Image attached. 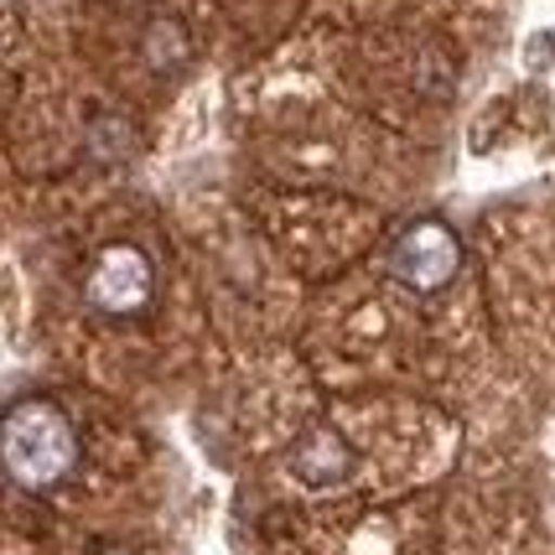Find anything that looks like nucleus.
<instances>
[{
    "mask_svg": "<svg viewBox=\"0 0 555 555\" xmlns=\"http://www.w3.org/2000/svg\"><path fill=\"white\" fill-rule=\"evenodd\" d=\"M0 462L5 478L26 493H48L78 467V431L52 400H16L0 421Z\"/></svg>",
    "mask_w": 555,
    "mask_h": 555,
    "instance_id": "1",
    "label": "nucleus"
},
{
    "mask_svg": "<svg viewBox=\"0 0 555 555\" xmlns=\"http://www.w3.org/2000/svg\"><path fill=\"white\" fill-rule=\"evenodd\" d=\"M156 296V270L145 260V249L135 244H104L94 255V266L83 275V301L99 317H135L151 307Z\"/></svg>",
    "mask_w": 555,
    "mask_h": 555,
    "instance_id": "2",
    "label": "nucleus"
},
{
    "mask_svg": "<svg viewBox=\"0 0 555 555\" xmlns=\"http://www.w3.org/2000/svg\"><path fill=\"white\" fill-rule=\"evenodd\" d=\"M389 270L411 291H441L462 270V240L441 218H421L389 244Z\"/></svg>",
    "mask_w": 555,
    "mask_h": 555,
    "instance_id": "3",
    "label": "nucleus"
},
{
    "mask_svg": "<svg viewBox=\"0 0 555 555\" xmlns=\"http://www.w3.org/2000/svg\"><path fill=\"white\" fill-rule=\"evenodd\" d=\"M353 462H359L353 447H348L333 426H312V431H301V441L291 447V473H296L307 488L343 483V478L353 473Z\"/></svg>",
    "mask_w": 555,
    "mask_h": 555,
    "instance_id": "4",
    "label": "nucleus"
},
{
    "mask_svg": "<svg viewBox=\"0 0 555 555\" xmlns=\"http://www.w3.org/2000/svg\"><path fill=\"white\" fill-rule=\"evenodd\" d=\"M141 57L151 73H177L188 57H193V37H188V26L177 22V16H156V22L145 26L141 37Z\"/></svg>",
    "mask_w": 555,
    "mask_h": 555,
    "instance_id": "5",
    "label": "nucleus"
},
{
    "mask_svg": "<svg viewBox=\"0 0 555 555\" xmlns=\"http://www.w3.org/2000/svg\"><path fill=\"white\" fill-rule=\"evenodd\" d=\"M89 151H94L99 162H120L125 151H130V125L115 120V115L94 120L89 125Z\"/></svg>",
    "mask_w": 555,
    "mask_h": 555,
    "instance_id": "6",
    "label": "nucleus"
},
{
    "mask_svg": "<svg viewBox=\"0 0 555 555\" xmlns=\"http://www.w3.org/2000/svg\"><path fill=\"white\" fill-rule=\"evenodd\" d=\"M551 52H555V37H551V31L530 37V68H545V63H551Z\"/></svg>",
    "mask_w": 555,
    "mask_h": 555,
    "instance_id": "7",
    "label": "nucleus"
},
{
    "mask_svg": "<svg viewBox=\"0 0 555 555\" xmlns=\"http://www.w3.org/2000/svg\"><path fill=\"white\" fill-rule=\"evenodd\" d=\"M99 555H130V551H120V545H115V551H99Z\"/></svg>",
    "mask_w": 555,
    "mask_h": 555,
    "instance_id": "8",
    "label": "nucleus"
}]
</instances>
